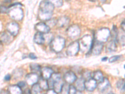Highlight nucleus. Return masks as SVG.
Returning <instances> with one entry per match:
<instances>
[{
  "mask_svg": "<svg viewBox=\"0 0 125 94\" xmlns=\"http://www.w3.org/2000/svg\"><path fill=\"white\" fill-rule=\"evenodd\" d=\"M21 4L20 3H16L9 8L8 14L13 20L15 21H20L23 18V11L20 6Z\"/></svg>",
  "mask_w": 125,
  "mask_h": 94,
  "instance_id": "1",
  "label": "nucleus"
},
{
  "mask_svg": "<svg viewBox=\"0 0 125 94\" xmlns=\"http://www.w3.org/2000/svg\"><path fill=\"white\" fill-rule=\"evenodd\" d=\"M66 41L64 38L61 36H57L53 38L50 43L51 50L56 53H60L65 47Z\"/></svg>",
  "mask_w": 125,
  "mask_h": 94,
  "instance_id": "2",
  "label": "nucleus"
},
{
  "mask_svg": "<svg viewBox=\"0 0 125 94\" xmlns=\"http://www.w3.org/2000/svg\"><path fill=\"white\" fill-rule=\"evenodd\" d=\"M110 35H111V31L109 29L107 28H103L98 30L96 33L95 38L96 41L103 43L107 41Z\"/></svg>",
  "mask_w": 125,
  "mask_h": 94,
  "instance_id": "3",
  "label": "nucleus"
},
{
  "mask_svg": "<svg viewBox=\"0 0 125 94\" xmlns=\"http://www.w3.org/2000/svg\"><path fill=\"white\" fill-rule=\"evenodd\" d=\"M93 39L91 37L90 35H85L80 40V50H82V51H88L91 50L92 48L93 44Z\"/></svg>",
  "mask_w": 125,
  "mask_h": 94,
  "instance_id": "4",
  "label": "nucleus"
},
{
  "mask_svg": "<svg viewBox=\"0 0 125 94\" xmlns=\"http://www.w3.org/2000/svg\"><path fill=\"white\" fill-rule=\"evenodd\" d=\"M98 90L102 94H113L112 88L109 80L107 78H104V80L101 82L98 83Z\"/></svg>",
  "mask_w": 125,
  "mask_h": 94,
  "instance_id": "5",
  "label": "nucleus"
},
{
  "mask_svg": "<svg viewBox=\"0 0 125 94\" xmlns=\"http://www.w3.org/2000/svg\"><path fill=\"white\" fill-rule=\"evenodd\" d=\"M80 50V46L79 41H75L71 43L68 47L66 50V53L68 56L73 57L76 55Z\"/></svg>",
  "mask_w": 125,
  "mask_h": 94,
  "instance_id": "6",
  "label": "nucleus"
},
{
  "mask_svg": "<svg viewBox=\"0 0 125 94\" xmlns=\"http://www.w3.org/2000/svg\"><path fill=\"white\" fill-rule=\"evenodd\" d=\"M67 35L71 38H75L80 36L81 34V30L78 26L72 25L67 29Z\"/></svg>",
  "mask_w": 125,
  "mask_h": 94,
  "instance_id": "7",
  "label": "nucleus"
},
{
  "mask_svg": "<svg viewBox=\"0 0 125 94\" xmlns=\"http://www.w3.org/2000/svg\"><path fill=\"white\" fill-rule=\"evenodd\" d=\"M6 30L13 36H16L20 31V26L16 22H10L6 25Z\"/></svg>",
  "mask_w": 125,
  "mask_h": 94,
  "instance_id": "8",
  "label": "nucleus"
},
{
  "mask_svg": "<svg viewBox=\"0 0 125 94\" xmlns=\"http://www.w3.org/2000/svg\"><path fill=\"white\" fill-rule=\"evenodd\" d=\"M54 10V6L53 4L47 1L44 0L40 3V10L43 11V12H48V13H53V11Z\"/></svg>",
  "mask_w": 125,
  "mask_h": 94,
  "instance_id": "9",
  "label": "nucleus"
},
{
  "mask_svg": "<svg viewBox=\"0 0 125 94\" xmlns=\"http://www.w3.org/2000/svg\"><path fill=\"white\" fill-rule=\"evenodd\" d=\"M39 81V75L38 73L31 72L26 76V82L30 85L37 83Z\"/></svg>",
  "mask_w": 125,
  "mask_h": 94,
  "instance_id": "10",
  "label": "nucleus"
},
{
  "mask_svg": "<svg viewBox=\"0 0 125 94\" xmlns=\"http://www.w3.org/2000/svg\"><path fill=\"white\" fill-rule=\"evenodd\" d=\"M36 30L39 33L46 34L50 31V27L44 22H40L35 25Z\"/></svg>",
  "mask_w": 125,
  "mask_h": 94,
  "instance_id": "11",
  "label": "nucleus"
},
{
  "mask_svg": "<svg viewBox=\"0 0 125 94\" xmlns=\"http://www.w3.org/2000/svg\"><path fill=\"white\" fill-rule=\"evenodd\" d=\"M13 36L8 32L4 31L0 33V43L4 44H9L13 40Z\"/></svg>",
  "mask_w": 125,
  "mask_h": 94,
  "instance_id": "12",
  "label": "nucleus"
},
{
  "mask_svg": "<svg viewBox=\"0 0 125 94\" xmlns=\"http://www.w3.org/2000/svg\"><path fill=\"white\" fill-rule=\"evenodd\" d=\"M103 49V43L96 41L94 43L93 42L91 51L93 54L94 55H99L101 54Z\"/></svg>",
  "mask_w": 125,
  "mask_h": 94,
  "instance_id": "13",
  "label": "nucleus"
},
{
  "mask_svg": "<svg viewBox=\"0 0 125 94\" xmlns=\"http://www.w3.org/2000/svg\"><path fill=\"white\" fill-rule=\"evenodd\" d=\"M77 79V77L73 71H67L64 75V80L66 83H68L69 84H72L75 82Z\"/></svg>",
  "mask_w": 125,
  "mask_h": 94,
  "instance_id": "14",
  "label": "nucleus"
},
{
  "mask_svg": "<svg viewBox=\"0 0 125 94\" xmlns=\"http://www.w3.org/2000/svg\"><path fill=\"white\" fill-rule=\"evenodd\" d=\"M53 73H54V71L50 67H43V69H41V70L42 78L48 80L51 78V75H53Z\"/></svg>",
  "mask_w": 125,
  "mask_h": 94,
  "instance_id": "15",
  "label": "nucleus"
},
{
  "mask_svg": "<svg viewBox=\"0 0 125 94\" xmlns=\"http://www.w3.org/2000/svg\"><path fill=\"white\" fill-rule=\"evenodd\" d=\"M97 87V82L93 78L85 81V89L88 92H93Z\"/></svg>",
  "mask_w": 125,
  "mask_h": 94,
  "instance_id": "16",
  "label": "nucleus"
},
{
  "mask_svg": "<svg viewBox=\"0 0 125 94\" xmlns=\"http://www.w3.org/2000/svg\"><path fill=\"white\" fill-rule=\"evenodd\" d=\"M52 16H53V13H48V12H43V11H41L40 10L39 11L38 14V17L41 21H48L50 19H51L52 18Z\"/></svg>",
  "mask_w": 125,
  "mask_h": 94,
  "instance_id": "17",
  "label": "nucleus"
},
{
  "mask_svg": "<svg viewBox=\"0 0 125 94\" xmlns=\"http://www.w3.org/2000/svg\"><path fill=\"white\" fill-rule=\"evenodd\" d=\"M70 23V19L66 16H62L56 20V26L59 28H64Z\"/></svg>",
  "mask_w": 125,
  "mask_h": 94,
  "instance_id": "18",
  "label": "nucleus"
},
{
  "mask_svg": "<svg viewBox=\"0 0 125 94\" xmlns=\"http://www.w3.org/2000/svg\"><path fill=\"white\" fill-rule=\"evenodd\" d=\"M74 87L78 91L83 92L85 89V80L83 78H77L75 81Z\"/></svg>",
  "mask_w": 125,
  "mask_h": 94,
  "instance_id": "19",
  "label": "nucleus"
},
{
  "mask_svg": "<svg viewBox=\"0 0 125 94\" xmlns=\"http://www.w3.org/2000/svg\"><path fill=\"white\" fill-rule=\"evenodd\" d=\"M118 49V47H117L116 41L115 40H112L111 41H109L108 43L106 45V51L107 53H112V52H115Z\"/></svg>",
  "mask_w": 125,
  "mask_h": 94,
  "instance_id": "20",
  "label": "nucleus"
},
{
  "mask_svg": "<svg viewBox=\"0 0 125 94\" xmlns=\"http://www.w3.org/2000/svg\"><path fill=\"white\" fill-rule=\"evenodd\" d=\"M34 42L36 44L38 45H43L45 42V38H44V34L41 33L37 32L34 36Z\"/></svg>",
  "mask_w": 125,
  "mask_h": 94,
  "instance_id": "21",
  "label": "nucleus"
},
{
  "mask_svg": "<svg viewBox=\"0 0 125 94\" xmlns=\"http://www.w3.org/2000/svg\"><path fill=\"white\" fill-rule=\"evenodd\" d=\"M8 91L10 94H22V89L18 85L9 86Z\"/></svg>",
  "mask_w": 125,
  "mask_h": 94,
  "instance_id": "22",
  "label": "nucleus"
},
{
  "mask_svg": "<svg viewBox=\"0 0 125 94\" xmlns=\"http://www.w3.org/2000/svg\"><path fill=\"white\" fill-rule=\"evenodd\" d=\"M92 78H93L94 80H95L96 82L100 83L104 80V77L102 71H100V70H97V71H94L93 73V74L92 75Z\"/></svg>",
  "mask_w": 125,
  "mask_h": 94,
  "instance_id": "23",
  "label": "nucleus"
},
{
  "mask_svg": "<svg viewBox=\"0 0 125 94\" xmlns=\"http://www.w3.org/2000/svg\"><path fill=\"white\" fill-rule=\"evenodd\" d=\"M38 84L43 90H48L49 89V87H50L48 80L44 79L43 78H41L40 80H39Z\"/></svg>",
  "mask_w": 125,
  "mask_h": 94,
  "instance_id": "24",
  "label": "nucleus"
},
{
  "mask_svg": "<svg viewBox=\"0 0 125 94\" xmlns=\"http://www.w3.org/2000/svg\"><path fill=\"white\" fill-rule=\"evenodd\" d=\"M64 84V82L62 81V80H58V81L55 82L53 83V88L57 93H60L61 92V88H62V85Z\"/></svg>",
  "mask_w": 125,
  "mask_h": 94,
  "instance_id": "25",
  "label": "nucleus"
},
{
  "mask_svg": "<svg viewBox=\"0 0 125 94\" xmlns=\"http://www.w3.org/2000/svg\"><path fill=\"white\" fill-rule=\"evenodd\" d=\"M42 89L41 88L40 86L39 85L38 83L32 85V89H31V93L32 94H41Z\"/></svg>",
  "mask_w": 125,
  "mask_h": 94,
  "instance_id": "26",
  "label": "nucleus"
},
{
  "mask_svg": "<svg viewBox=\"0 0 125 94\" xmlns=\"http://www.w3.org/2000/svg\"><path fill=\"white\" fill-rule=\"evenodd\" d=\"M30 69L32 72L37 73L38 72H41V68L40 65L37 63H31L30 65Z\"/></svg>",
  "mask_w": 125,
  "mask_h": 94,
  "instance_id": "27",
  "label": "nucleus"
},
{
  "mask_svg": "<svg viewBox=\"0 0 125 94\" xmlns=\"http://www.w3.org/2000/svg\"><path fill=\"white\" fill-rule=\"evenodd\" d=\"M116 87L121 91L125 90V80L124 79H119L116 82Z\"/></svg>",
  "mask_w": 125,
  "mask_h": 94,
  "instance_id": "28",
  "label": "nucleus"
},
{
  "mask_svg": "<svg viewBox=\"0 0 125 94\" xmlns=\"http://www.w3.org/2000/svg\"><path fill=\"white\" fill-rule=\"evenodd\" d=\"M70 85L68 83H64L60 92L61 94H70Z\"/></svg>",
  "mask_w": 125,
  "mask_h": 94,
  "instance_id": "29",
  "label": "nucleus"
},
{
  "mask_svg": "<svg viewBox=\"0 0 125 94\" xmlns=\"http://www.w3.org/2000/svg\"><path fill=\"white\" fill-rule=\"evenodd\" d=\"M13 77L15 78H20L23 75V70L21 69H17L14 70L13 73Z\"/></svg>",
  "mask_w": 125,
  "mask_h": 94,
  "instance_id": "30",
  "label": "nucleus"
},
{
  "mask_svg": "<svg viewBox=\"0 0 125 94\" xmlns=\"http://www.w3.org/2000/svg\"><path fill=\"white\" fill-rule=\"evenodd\" d=\"M116 41H118V43L120 44L121 46H125V35L121 34L118 35V37H117Z\"/></svg>",
  "mask_w": 125,
  "mask_h": 94,
  "instance_id": "31",
  "label": "nucleus"
},
{
  "mask_svg": "<svg viewBox=\"0 0 125 94\" xmlns=\"http://www.w3.org/2000/svg\"><path fill=\"white\" fill-rule=\"evenodd\" d=\"M54 5V7H61L63 4L62 0H47Z\"/></svg>",
  "mask_w": 125,
  "mask_h": 94,
  "instance_id": "32",
  "label": "nucleus"
},
{
  "mask_svg": "<svg viewBox=\"0 0 125 94\" xmlns=\"http://www.w3.org/2000/svg\"><path fill=\"white\" fill-rule=\"evenodd\" d=\"M82 78H83L85 81H86V80H90V79L92 78V74H91V73L89 71H84V72L83 73Z\"/></svg>",
  "mask_w": 125,
  "mask_h": 94,
  "instance_id": "33",
  "label": "nucleus"
},
{
  "mask_svg": "<svg viewBox=\"0 0 125 94\" xmlns=\"http://www.w3.org/2000/svg\"><path fill=\"white\" fill-rule=\"evenodd\" d=\"M121 57V55H114L112 56L111 57H110L109 59H108V61L109 63H114L115 61H118L120 59V58Z\"/></svg>",
  "mask_w": 125,
  "mask_h": 94,
  "instance_id": "34",
  "label": "nucleus"
},
{
  "mask_svg": "<svg viewBox=\"0 0 125 94\" xmlns=\"http://www.w3.org/2000/svg\"><path fill=\"white\" fill-rule=\"evenodd\" d=\"M8 10L9 8H7L4 6H0V13H8Z\"/></svg>",
  "mask_w": 125,
  "mask_h": 94,
  "instance_id": "35",
  "label": "nucleus"
},
{
  "mask_svg": "<svg viewBox=\"0 0 125 94\" xmlns=\"http://www.w3.org/2000/svg\"><path fill=\"white\" fill-rule=\"evenodd\" d=\"M77 90L76 88H75V87L73 85H70V94H75V93L76 92Z\"/></svg>",
  "mask_w": 125,
  "mask_h": 94,
  "instance_id": "36",
  "label": "nucleus"
},
{
  "mask_svg": "<svg viewBox=\"0 0 125 94\" xmlns=\"http://www.w3.org/2000/svg\"><path fill=\"white\" fill-rule=\"evenodd\" d=\"M17 85L22 89V88H25L26 85H27V83H26V82H20Z\"/></svg>",
  "mask_w": 125,
  "mask_h": 94,
  "instance_id": "37",
  "label": "nucleus"
},
{
  "mask_svg": "<svg viewBox=\"0 0 125 94\" xmlns=\"http://www.w3.org/2000/svg\"><path fill=\"white\" fill-rule=\"evenodd\" d=\"M46 94H58V93L54 89H48L47 90Z\"/></svg>",
  "mask_w": 125,
  "mask_h": 94,
  "instance_id": "38",
  "label": "nucleus"
},
{
  "mask_svg": "<svg viewBox=\"0 0 125 94\" xmlns=\"http://www.w3.org/2000/svg\"><path fill=\"white\" fill-rule=\"evenodd\" d=\"M28 57L30 59H31V60H36V59H37V57H36L34 53H30Z\"/></svg>",
  "mask_w": 125,
  "mask_h": 94,
  "instance_id": "39",
  "label": "nucleus"
},
{
  "mask_svg": "<svg viewBox=\"0 0 125 94\" xmlns=\"http://www.w3.org/2000/svg\"><path fill=\"white\" fill-rule=\"evenodd\" d=\"M22 94H32V93H31V91L30 89H28V88H26L25 90L23 92Z\"/></svg>",
  "mask_w": 125,
  "mask_h": 94,
  "instance_id": "40",
  "label": "nucleus"
},
{
  "mask_svg": "<svg viewBox=\"0 0 125 94\" xmlns=\"http://www.w3.org/2000/svg\"><path fill=\"white\" fill-rule=\"evenodd\" d=\"M121 28L123 29V30L125 31V19L123 21L122 23H121Z\"/></svg>",
  "mask_w": 125,
  "mask_h": 94,
  "instance_id": "41",
  "label": "nucleus"
},
{
  "mask_svg": "<svg viewBox=\"0 0 125 94\" xmlns=\"http://www.w3.org/2000/svg\"><path fill=\"white\" fill-rule=\"evenodd\" d=\"M0 94H10V93H9V92L8 90L3 89V90H0Z\"/></svg>",
  "mask_w": 125,
  "mask_h": 94,
  "instance_id": "42",
  "label": "nucleus"
},
{
  "mask_svg": "<svg viewBox=\"0 0 125 94\" xmlns=\"http://www.w3.org/2000/svg\"><path fill=\"white\" fill-rule=\"evenodd\" d=\"M11 75H10V74H8L6 75V76H5V77H4V80H6V81H9V80L11 79Z\"/></svg>",
  "mask_w": 125,
  "mask_h": 94,
  "instance_id": "43",
  "label": "nucleus"
},
{
  "mask_svg": "<svg viewBox=\"0 0 125 94\" xmlns=\"http://www.w3.org/2000/svg\"><path fill=\"white\" fill-rule=\"evenodd\" d=\"M101 60H102L103 61H106L108 60V57H104V58H103L102 59H101Z\"/></svg>",
  "mask_w": 125,
  "mask_h": 94,
  "instance_id": "44",
  "label": "nucleus"
},
{
  "mask_svg": "<svg viewBox=\"0 0 125 94\" xmlns=\"http://www.w3.org/2000/svg\"><path fill=\"white\" fill-rule=\"evenodd\" d=\"M75 94H82V92H80L77 90L76 92L75 93Z\"/></svg>",
  "mask_w": 125,
  "mask_h": 94,
  "instance_id": "45",
  "label": "nucleus"
},
{
  "mask_svg": "<svg viewBox=\"0 0 125 94\" xmlns=\"http://www.w3.org/2000/svg\"><path fill=\"white\" fill-rule=\"evenodd\" d=\"M90 1H91V2H94L96 1V0H89Z\"/></svg>",
  "mask_w": 125,
  "mask_h": 94,
  "instance_id": "46",
  "label": "nucleus"
},
{
  "mask_svg": "<svg viewBox=\"0 0 125 94\" xmlns=\"http://www.w3.org/2000/svg\"><path fill=\"white\" fill-rule=\"evenodd\" d=\"M100 1H102V2H104V1H105L106 0H100Z\"/></svg>",
  "mask_w": 125,
  "mask_h": 94,
  "instance_id": "47",
  "label": "nucleus"
}]
</instances>
